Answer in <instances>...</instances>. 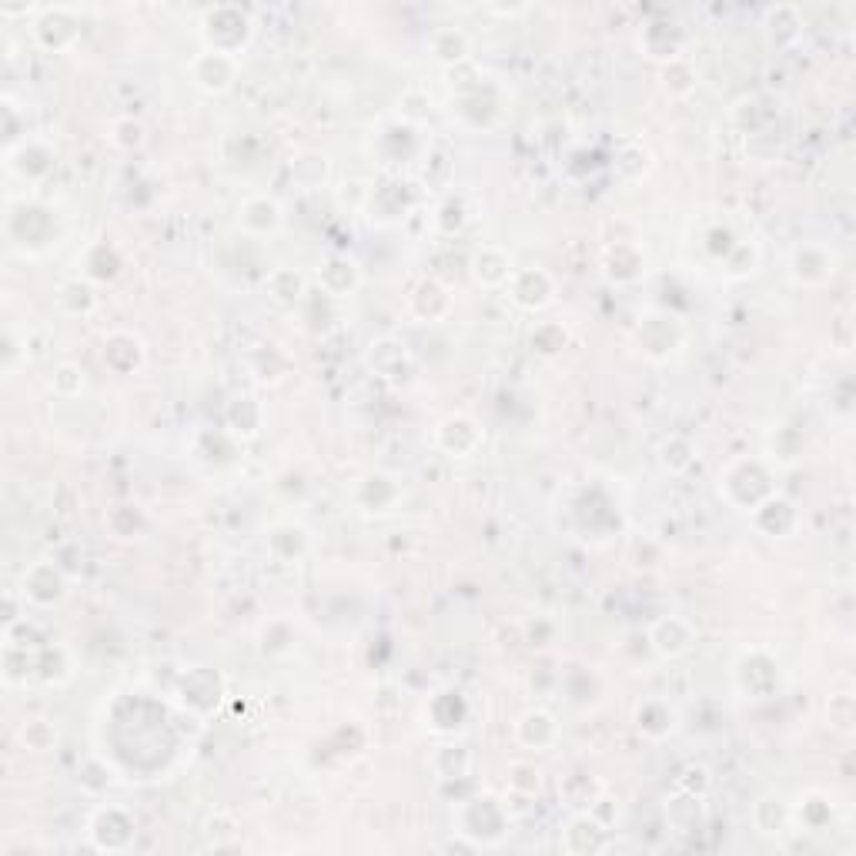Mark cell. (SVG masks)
<instances>
[{"label": "cell", "instance_id": "cell-1", "mask_svg": "<svg viewBox=\"0 0 856 856\" xmlns=\"http://www.w3.org/2000/svg\"><path fill=\"white\" fill-rule=\"evenodd\" d=\"M191 77L201 91L208 94H225L238 77V57L225 54V51H208L204 47L201 54H194L191 61Z\"/></svg>", "mask_w": 856, "mask_h": 856}, {"label": "cell", "instance_id": "cell-2", "mask_svg": "<svg viewBox=\"0 0 856 856\" xmlns=\"http://www.w3.org/2000/svg\"><path fill=\"white\" fill-rule=\"evenodd\" d=\"M231 31H235L241 41L251 37V21L245 11H238V7H214V11L204 14L201 34H204L208 51H225V34Z\"/></svg>", "mask_w": 856, "mask_h": 856}, {"label": "cell", "instance_id": "cell-3", "mask_svg": "<svg viewBox=\"0 0 856 856\" xmlns=\"http://www.w3.org/2000/svg\"><path fill=\"white\" fill-rule=\"evenodd\" d=\"M435 442H439V449L449 452L452 459H465V455H472L479 449L482 428L475 425L469 415H449L439 425V432H435Z\"/></svg>", "mask_w": 856, "mask_h": 856}, {"label": "cell", "instance_id": "cell-4", "mask_svg": "<svg viewBox=\"0 0 856 856\" xmlns=\"http://www.w3.org/2000/svg\"><path fill=\"white\" fill-rule=\"evenodd\" d=\"M693 639H696V632H693V626H689L683 616H666V619H659L656 626H653V632H649V642H653V649H656V653L663 656V659H676V656L689 653Z\"/></svg>", "mask_w": 856, "mask_h": 856}, {"label": "cell", "instance_id": "cell-5", "mask_svg": "<svg viewBox=\"0 0 856 856\" xmlns=\"http://www.w3.org/2000/svg\"><path fill=\"white\" fill-rule=\"evenodd\" d=\"M238 221L248 235H271V231L281 228L285 214H281V204L268 194H258V198H248L245 204L238 208Z\"/></svg>", "mask_w": 856, "mask_h": 856}, {"label": "cell", "instance_id": "cell-6", "mask_svg": "<svg viewBox=\"0 0 856 856\" xmlns=\"http://www.w3.org/2000/svg\"><path fill=\"white\" fill-rule=\"evenodd\" d=\"M512 298L515 305L522 308H542L552 301V278L542 268H529V271H512Z\"/></svg>", "mask_w": 856, "mask_h": 856}, {"label": "cell", "instance_id": "cell-7", "mask_svg": "<svg viewBox=\"0 0 856 856\" xmlns=\"http://www.w3.org/2000/svg\"><path fill=\"white\" fill-rule=\"evenodd\" d=\"M515 736H519V743L529 749H546L556 743L559 723L546 713V709H529V713H522L519 723H515Z\"/></svg>", "mask_w": 856, "mask_h": 856}, {"label": "cell", "instance_id": "cell-8", "mask_svg": "<svg viewBox=\"0 0 856 856\" xmlns=\"http://www.w3.org/2000/svg\"><path fill=\"white\" fill-rule=\"evenodd\" d=\"M61 596H64V579L51 562H37L24 576V599L37 602V606H51Z\"/></svg>", "mask_w": 856, "mask_h": 856}, {"label": "cell", "instance_id": "cell-9", "mask_svg": "<svg viewBox=\"0 0 856 856\" xmlns=\"http://www.w3.org/2000/svg\"><path fill=\"white\" fill-rule=\"evenodd\" d=\"M793 275L796 281H806V285H820V281L833 275V258L826 255L823 248L803 245V248H796V255H793Z\"/></svg>", "mask_w": 856, "mask_h": 856}, {"label": "cell", "instance_id": "cell-10", "mask_svg": "<svg viewBox=\"0 0 856 856\" xmlns=\"http://www.w3.org/2000/svg\"><path fill=\"white\" fill-rule=\"evenodd\" d=\"M472 271L482 285L495 288V285H505V281L512 278V261L502 248H482L472 261Z\"/></svg>", "mask_w": 856, "mask_h": 856}, {"label": "cell", "instance_id": "cell-11", "mask_svg": "<svg viewBox=\"0 0 856 856\" xmlns=\"http://www.w3.org/2000/svg\"><path fill=\"white\" fill-rule=\"evenodd\" d=\"M432 54L439 64H465L472 54V44H469V37L462 31H455V27H442V31L432 34Z\"/></svg>", "mask_w": 856, "mask_h": 856}, {"label": "cell", "instance_id": "cell-12", "mask_svg": "<svg viewBox=\"0 0 856 856\" xmlns=\"http://www.w3.org/2000/svg\"><path fill=\"white\" fill-rule=\"evenodd\" d=\"M268 291H271V298L281 301V305H295V301L305 295V281H301V275H295V271L281 268L271 275Z\"/></svg>", "mask_w": 856, "mask_h": 856}, {"label": "cell", "instance_id": "cell-13", "mask_svg": "<svg viewBox=\"0 0 856 856\" xmlns=\"http://www.w3.org/2000/svg\"><path fill=\"white\" fill-rule=\"evenodd\" d=\"M335 278H342V295L345 291H352L358 285V268L355 261L348 258H328L325 268H321V285H325V291L335 285Z\"/></svg>", "mask_w": 856, "mask_h": 856}, {"label": "cell", "instance_id": "cell-14", "mask_svg": "<svg viewBox=\"0 0 856 856\" xmlns=\"http://www.w3.org/2000/svg\"><path fill=\"white\" fill-rule=\"evenodd\" d=\"M509 786H512V790L525 793V796L539 793V786H542V773H539V766H535V763H512V770H509Z\"/></svg>", "mask_w": 856, "mask_h": 856}, {"label": "cell", "instance_id": "cell-15", "mask_svg": "<svg viewBox=\"0 0 856 856\" xmlns=\"http://www.w3.org/2000/svg\"><path fill=\"white\" fill-rule=\"evenodd\" d=\"M21 739L34 749V753H47V749L57 743V733L51 723H44V719H31V723L24 726Z\"/></svg>", "mask_w": 856, "mask_h": 856}, {"label": "cell", "instance_id": "cell-16", "mask_svg": "<svg viewBox=\"0 0 856 856\" xmlns=\"http://www.w3.org/2000/svg\"><path fill=\"white\" fill-rule=\"evenodd\" d=\"M51 388L57 395H64V398H74V395H81V388H84V372L77 365H61L54 372V382H51Z\"/></svg>", "mask_w": 856, "mask_h": 856}, {"label": "cell", "instance_id": "cell-17", "mask_svg": "<svg viewBox=\"0 0 856 856\" xmlns=\"http://www.w3.org/2000/svg\"><path fill=\"white\" fill-rule=\"evenodd\" d=\"M826 713H830V723L840 729V733H850L853 729V699L850 696H833L830 706H826Z\"/></svg>", "mask_w": 856, "mask_h": 856}, {"label": "cell", "instance_id": "cell-18", "mask_svg": "<svg viewBox=\"0 0 856 856\" xmlns=\"http://www.w3.org/2000/svg\"><path fill=\"white\" fill-rule=\"evenodd\" d=\"M114 128L124 131L121 138H114V141L121 144V148H138V144H144V128H141L138 121H118Z\"/></svg>", "mask_w": 856, "mask_h": 856}]
</instances>
